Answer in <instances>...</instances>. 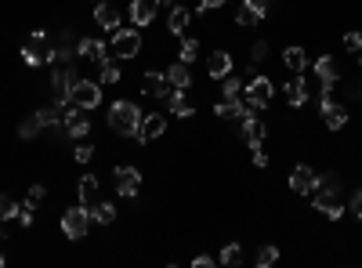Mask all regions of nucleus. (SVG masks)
Here are the masks:
<instances>
[{"instance_id":"nucleus-1","label":"nucleus","mask_w":362,"mask_h":268,"mask_svg":"<svg viewBox=\"0 0 362 268\" xmlns=\"http://www.w3.org/2000/svg\"><path fill=\"white\" fill-rule=\"evenodd\" d=\"M312 206H315L319 214H326L329 221L344 218V196H341V182H337V174L319 177V185L312 189Z\"/></svg>"},{"instance_id":"nucleus-2","label":"nucleus","mask_w":362,"mask_h":268,"mask_svg":"<svg viewBox=\"0 0 362 268\" xmlns=\"http://www.w3.org/2000/svg\"><path fill=\"white\" fill-rule=\"evenodd\" d=\"M109 127H112V134H124V138H138V127H141V109H138V102H112L109 105Z\"/></svg>"},{"instance_id":"nucleus-3","label":"nucleus","mask_w":362,"mask_h":268,"mask_svg":"<svg viewBox=\"0 0 362 268\" xmlns=\"http://www.w3.org/2000/svg\"><path fill=\"white\" fill-rule=\"evenodd\" d=\"M90 206H83V203H76V206H66V214H62V235L66 240H83L87 235V228H90Z\"/></svg>"},{"instance_id":"nucleus-4","label":"nucleus","mask_w":362,"mask_h":268,"mask_svg":"<svg viewBox=\"0 0 362 268\" xmlns=\"http://www.w3.org/2000/svg\"><path fill=\"white\" fill-rule=\"evenodd\" d=\"M22 62H25L29 69H40V66L51 62V40H47L44 29H37V33L25 40V47H22Z\"/></svg>"},{"instance_id":"nucleus-5","label":"nucleus","mask_w":362,"mask_h":268,"mask_svg":"<svg viewBox=\"0 0 362 268\" xmlns=\"http://www.w3.org/2000/svg\"><path fill=\"white\" fill-rule=\"evenodd\" d=\"M73 83H76V69H73L69 62L51 66V95H54V102H58V105H73V102H69Z\"/></svg>"},{"instance_id":"nucleus-6","label":"nucleus","mask_w":362,"mask_h":268,"mask_svg":"<svg viewBox=\"0 0 362 268\" xmlns=\"http://www.w3.org/2000/svg\"><path fill=\"white\" fill-rule=\"evenodd\" d=\"M112 54L124 62V58H138L141 54V33H138V25H131V29H112Z\"/></svg>"},{"instance_id":"nucleus-7","label":"nucleus","mask_w":362,"mask_h":268,"mask_svg":"<svg viewBox=\"0 0 362 268\" xmlns=\"http://www.w3.org/2000/svg\"><path fill=\"white\" fill-rule=\"evenodd\" d=\"M76 54H80V37L73 33V29H62L54 40H51V62L47 66H58V62H76Z\"/></svg>"},{"instance_id":"nucleus-8","label":"nucleus","mask_w":362,"mask_h":268,"mask_svg":"<svg viewBox=\"0 0 362 268\" xmlns=\"http://www.w3.org/2000/svg\"><path fill=\"white\" fill-rule=\"evenodd\" d=\"M69 102L73 105H80V109H98L102 105V87L95 83V80H80L76 76V83H73V91H69Z\"/></svg>"},{"instance_id":"nucleus-9","label":"nucleus","mask_w":362,"mask_h":268,"mask_svg":"<svg viewBox=\"0 0 362 268\" xmlns=\"http://www.w3.org/2000/svg\"><path fill=\"white\" fill-rule=\"evenodd\" d=\"M272 95H276V83H272L268 76H254V80L243 87V98H247V105H254V109H268V105H272Z\"/></svg>"},{"instance_id":"nucleus-10","label":"nucleus","mask_w":362,"mask_h":268,"mask_svg":"<svg viewBox=\"0 0 362 268\" xmlns=\"http://www.w3.org/2000/svg\"><path fill=\"white\" fill-rule=\"evenodd\" d=\"M264 18H268V0H243V4H239V11H235V22L247 25V29L261 25Z\"/></svg>"},{"instance_id":"nucleus-11","label":"nucleus","mask_w":362,"mask_h":268,"mask_svg":"<svg viewBox=\"0 0 362 268\" xmlns=\"http://www.w3.org/2000/svg\"><path fill=\"white\" fill-rule=\"evenodd\" d=\"M87 134H90V116H87V109L69 105V109H66V138L80 141V138H87Z\"/></svg>"},{"instance_id":"nucleus-12","label":"nucleus","mask_w":362,"mask_h":268,"mask_svg":"<svg viewBox=\"0 0 362 268\" xmlns=\"http://www.w3.org/2000/svg\"><path fill=\"white\" fill-rule=\"evenodd\" d=\"M112 174H116V192L124 199H134L141 189V170L138 167H116Z\"/></svg>"},{"instance_id":"nucleus-13","label":"nucleus","mask_w":362,"mask_h":268,"mask_svg":"<svg viewBox=\"0 0 362 268\" xmlns=\"http://www.w3.org/2000/svg\"><path fill=\"white\" fill-rule=\"evenodd\" d=\"M315 185H319V174H315L308 163H297V167L290 170V189H293L297 196H312Z\"/></svg>"},{"instance_id":"nucleus-14","label":"nucleus","mask_w":362,"mask_h":268,"mask_svg":"<svg viewBox=\"0 0 362 268\" xmlns=\"http://www.w3.org/2000/svg\"><path fill=\"white\" fill-rule=\"evenodd\" d=\"M319 109H322V120H326L329 131H341V127L348 124V105H344V102H337V98H322Z\"/></svg>"},{"instance_id":"nucleus-15","label":"nucleus","mask_w":362,"mask_h":268,"mask_svg":"<svg viewBox=\"0 0 362 268\" xmlns=\"http://www.w3.org/2000/svg\"><path fill=\"white\" fill-rule=\"evenodd\" d=\"M163 131H167V116H163V112H148V116H141L138 141H141V145H148V141L163 138Z\"/></svg>"},{"instance_id":"nucleus-16","label":"nucleus","mask_w":362,"mask_h":268,"mask_svg":"<svg viewBox=\"0 0 362 268\" xmlns=\"http://www.w3.org/2000/svg\"><path fill=\"white\" fill-rule=\"evenodd\" d=\"M141 91H145L148 98H170L174 87L167 83V76H163V73H153V69H148V73L141 76Z\"/></svg>"},{"instance_id":"nucleus-17","label":"nucleus","mask_w":362,"mask_h":268,"mask_svg":"<svg viewBox=\"0 0 362 268\" xmlns=\"http://www.w3.org/2000/svg\"><path fill=\"white\" fill-rule=\"evenodd\" d=\"M286 102H290L293 109H305V102H308V76H305V73H293V76H290V83H286Z\"/></svg>"},{"instance_id":"nucleus-18","label":"nucleus","mask_w":362,"mask_h":268,"mask_svg":"<svg viewBox=\"0 0 362 268\" xmlns=\"http://www.w3.org/2000/svg\"><path fill=\"white\" fill-rule=\"evenodd\" d=\"M119 18H124V15H119V8L109 4V0H98V4H95V25H102L105 33L119 29Z\"/></svg>"},{"instance_id":"nucleus-19","label":"nucleus","mask_w":362,"mask_h":268,"mask_svg":"<svg viewBox=\"0 0 362 268\" xmlns=\"http://www.w3.org/2000/svg\"><path fill=\"white\" fill-rule=\"evenodd\" d=\"M80 58H87L90 66H102L109 58V47L105 40H95V37H80Z\"/></svg>"},{"instance_id":"nucleus-20","label":"nucleus","mask_w":362,"mask_h":268,"mask_svg":"<svg viewBox=\"0 0 362 268\" xmlns=\"http://www.w3.org/2000/svg\"><path fill=\"white\" fill-rule=\"evenodd\" d=\"M232 73V54L228 51H210V58H206V76L210 80H225Z\"/></svg>"},{"instance_id":"nucleus-21","label":"nucleus","mask_w":362,"mask_h":268,"mask_svg":"<svg viewBox=\"0 0 362 268\" xmlns=\"http://www.w3.org/2000/svg\"><path fill=\"white\" fill-rule=\"evenodd\" d=\"M156 0H131V22L138 25V29H145V25H153V18H156Z\"/></svg>"},{"instance_id":"nucleus-22","label":"nucleus","mask_w":362,"mask_h":268,"mask_svg":"<svg viewBox=\"0 0 362 268\" xmlns=\"http://www.w3.org/2000/svg\"><path fill=\"white\" fill-rule=\"evenodd\" d=\"M167 105H170V112L177 116V120H192L196 116V102L189 98V91H170Z\"/></svg>"},{"instance_id":"nucleus-23","label":"nucleus","mask_w":362,"mask_h":268,"mask_svg":"<svg viewBox=\"0 0 362 268\" xmlns=\"http://www.w3.org/2000/svg\"><path fill=\"white\" fill-rule=\"evenodd\" d=\"M189 22H192V11H189L185 4H174V8L167 11V29H170L174 37H185Z\"/></svg>"},{"instance_id":"nucleus-24","label":"nucleus","mask_w":362,"mask_h":268,"mask_svg":"<svg viewBox=\"0 0 362 268\" xmlns=\"http://www.w3.org/2000/svg\"><path fill=\"white\" fill-rule=\"evenodd\" d=\"M163 76H167V83L174 87V91H189V87H192V73H189L185 62H174Z\"/></svg>"},{"instance_id":"nucleus-25","label":"nucleus","mask_w":362,"mask_h":268,"mask_svg":"<svg viewBox=\"0 0 362 268\" xmlns=\"http://www.w3.org/2000/svg\"><path fill=\"white\" fill-rule=\"evenodd\" d=\"M283 66H286L290 73H305V69H308V54H305V47H297V44L283 47Z\"/></svg>"},{"instance_id":"nucleus-26","label":"nucleus","mask_w":362,"mask_h":268,"mask_svg":"<svg viewBox=\"0 0 362 268\" xmlns=\"http://www.w3.org/2000/svg\"><path fill=\"white\" fill-rule=\"evenodd\" d=\"M243 124V141L250 145V148H257L261 141H264V134H268V127L257 120V116H247V120H239Z\"/></svg>"},{"instance_id":"nucleus-27","label":"nucleus","mask_w":362,"mask_h":268,"mask_svg":"<svg viewBox=\"0 0 362 268\" xmlns=\"http://www.w3.org/2000/svg\"><path fill=\"white\" fill-rule=\"evenodd\" d=\"M76 199H80L83 206H90V203L98 199V177H95V174H83L80 182H76Z\"/></svg>"},{"instance_id":"nucleus-28","label":"nucleus","mask_w":362,"mask_h":268,"mask_svg":"<svg viewBox=\"0 0 362 268\" xmlns=\"http://www.w3.org/2000/svg\"><path fill=\"white\" fill-rule=\"evenodd\" d=\"M199 54H203L199 40H192V37H181V44H177V62L196 66V62H199Z\"/></svg>"},{"instance_id":"nucleus-29","label":"nucleus","mask_w":362,"mask_h":268,"mask_svg":"<svg viewBox=\"0 0 362 268\" xmlns=\"http://www.w3.org/2000/svg\"><path fill=\"white\" fill-rule=\"evenodd\" d=\"M90 218H95L98 225H112V221H116V203H109V199L90 203Z\"/></svg>"},{"instance_id":"nucleus-30","label":"nucleus","mask_w":362,"mask_h":268,"mask_svg":"<svg viewBox=\"0 0 362 268\" xmlns=\"http://www.w3.org/2000/svg\"><path fill=\"white\" fill-rule=\"evenodd\" d=\"M218 264H225V268L243 264V243H225L221 254H218Z\"/></svg>"},{"instance_id":"nucleus-31","label":"nucleus","mask_w":362,"mask_h":268,"mask_svg":"<svg viewBox=\"0 0 362 268\" xmlns=\"http://www.w3.org/2000/svg\"><path fill=\"white\" fill-rule=\"evenodd\" d=\"M243 87H247L243 80L228 73V76L221 80V98H228V102H239V98H243Z\"/></svg>"},{"instance_id":"nucleus-32","label":"nucleus","mask_w":362,"mask_h":268,"mask_svg":"<svg viewBox=\"0 0 362 268\" xmlns=\"http://www.w3.org/2000/svg\"><path fill=\"white\" fill-rule=\"evenodd\" d=\"M119 76H124V73H119V62H112V58H105V62L98 66V80H102L105 87L119 83Z\"/></svg>"},{"instance_id":"nucleus-33","label":"nucleus","mask_w":362,"mask_h":268,"mask_svg":"<svg viewBox=\"0 0 362 268\" xmlns=\"http://www.w3.org/2000/svg\"><path fill=\"white\" fill-rule=\"evenodd\" d=\"M40 131H44V124H40V116H37V112H29L25 120H22V127H18V138H25V141H29V138H37Z\"/></svg>"},{"instance_id":"nucleus-34","label":"nucleus","mask_w":362,"mask_h":268,"mask_svg":"<svg viewBox=\"0 0 362 268\" xmlns=\"http://www.w3.org/2000/svg\"><path fill=\"white\" fill-rule=\"evenodd\" d=\"M11 218H18V203H15V196L0 192V221H11Z\"/></svg>"},{"instance_id":"nucleus-35","label":"nucleus","mask_w":362,"mask_h":268,"mask_svg":"<svg viewBox=\"0 0 362 268\" xmlns=\"http://www.w3.org/2000/svg\"><path fill=\"white\" fill-rule=\"evenodd\" d=\"M15 221H18L22 228L33 225V221H37V203H29V199H25V203H18V218H15Z\"/></svg>"},{"instance_id":"nucleus-36","label":"nucleus","mask_w":362,"mask_h":268,"mask_svg":"<svg viewBox=\"0 0 362 268\" xmlns=\"http://www.w3.org/2000/svg\"><path fill=\"white\" fill-rule=\"evenodd\" d=\"M73 160H76V163H90V160H95V145H90L87 138H80L76 148H73Z\"/></svg>"},{"instance_id":"nucleus-37","label":"nucleus","mask_w":362,"mask_h":268,"mask_svg":"<svg viewBox=\"0 0 362 268\" xmlns=\"http://www.w3.org/2000/svg\"><path fill=\"white\" fill-rule=\"evenodd\" d=\"M279 261V247H272V243H264L261 250H257V268H272Z\"/></svg>"},{"instance_id":"nucleus-38","label":"nucleus","mask_w":362,"mask_h":268,"mask_svg":"<svg viewBox=\"0 0 362 268\" xmlns=\"http://www.w3.org/2000/svg\"><path fill=\"white\" fill-rule=\"evenodd\" d=\"M341 44H344V51H351V54H355V51H362V33H358V29H348Z\"/></svg>"},{"instance_id":"nucleus-39","label":"nucleus","mask_w":362,"mask_h":268,"mask_svg":"<svg viewBox=\"0 0 362 268\" xmlns=\"http://www.w3.org/2000/svg\"><path fill=\"white\" fill-rule=\"evenodd\" d=\"M268 58V40H254V47H250V62L257 66V62H264Z\"/></svg>"},{"instance_id":"nucleus-40","label":"nucleus","mask_w":362,"mask_h":268,"mask_svg":"<svg viewBox=\"0 0 362 268\" xmlns=\"http://www.w3.org/2000/svg\"><path fill=\"white\" fill-rule=\"evenodd\" d=\"M44 196H47V189H44L40 182H33V185H29V196H25V199H29V203H40Z\"/></svg>"},{"instance_id":"nucleus-41","label":"nucleus","mask_w":362,"mask_h":268,"mask_svg":"<svg viewBox=\"0 0 362 268\" xmlns=\"http://www.w3.org/2000/svg\"><path fill=\"white\" fill-rule=\"evenodd\" d=\"M225 4H228V0H199V11H218Z\"/></svg>"},{"instance_id":"nucleus-42","label":"nucleus","mask_w":362,"mask_h":268,"mask_svg":"<svg viewBox=\"0 0 362 268\" xmlns=\"http://www.w3.org/2000/svg\"><path fill=\"white\" fill-rule=\"evenodd\" d=\"M250 156H254V167H268V156H264V148H250Z\"/></svg>"},{"instance_id":"nucleus-43","label":"nucleus","mask_w":362,"mask_h":268,"mask_svg":"<svg viewBox=\"0 0 362 268\" xmlns=\"http://www.w3.org/2000/svg\"><path fill=\"white\" fill-rule=\"evenodd\" d=\"M348 206H351V211H358V206H362V185H358V189L348 196Z\"/></svg>"},{"instance_id":"nucleus-44","label":"nucleus","mask_w":362,"mask_h":268,"mask_svg":"<svg viewBox=\"0 0 362 268\" xmlns=\"http://www.w3.org/2000/svg\"><path fill=\"white\" fill-rule=\"evenodd\" d=\"M192 264H196V268H210V264H214V257H210V254H199V257H192Z\"/></svg>"},{"instance_id":"nucleus-45","label":"nucleus","mask_w":362,"mask_h":268,"mask_svg":"<svg viewBox=\"0 0 362 268\" xmlns=\"http://www.w3.org/2000/svg\"><path fill=\"white\" fill-rule=\"evenodd\" d=\"M177 0H156V8H174Z\"/></svg>"},{"instance_id":"nucleus-46","label":"nucleus","mask_w":362,"mask_h":268,"mask_svg":"<svg viewBox=\"0 0 362 268\" xmlns=\"http://www.w3.org/2000/svg\"><path fill=\"white\" fill-rule=\"evenodd\" d=\"M0 264H8V254L4 250H0Z\"/></svg>"},{"instance_id":"nucleus-47","label":"nucleus","mask_w":362,"mask_h":268,"mask_svg":"<svg viewBox=\"0 0 362 268\" xmlns=\"http://www.w3.org/2000/svg\"><path fill=\"white\" fill-rule=\"evenodd\" d=\"M355 218H358V225H362V206H358V211H355Z\"/></svg>"},{"instance_id":"nucleus-48","label":"nucleus","mask_w":362,"mask_h":268,"mask_svg":"<svg viewBox=\"0 0 362 268\" xmlns=\"http://www.w3.org/2000/svg\"><path fill=\"white\" fill-rule=\"evenodd\" d=\"M95 4H98V0H95Z\"/></svg>"},{"instance_id":"nucleus-49","label":"nucleus","mask_w":362,"mask_h":268,"mask_svg":"<svg viewBox=\"0 0 362 268\" xmlns=\"http://www.w3.org/2000/svg\"><path fill=\"white\" fill-rule=\"evenodd\" d=\"M358 66H362V62H358Z\"/></svg>"}]
</instances>
